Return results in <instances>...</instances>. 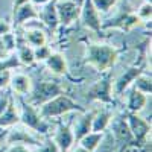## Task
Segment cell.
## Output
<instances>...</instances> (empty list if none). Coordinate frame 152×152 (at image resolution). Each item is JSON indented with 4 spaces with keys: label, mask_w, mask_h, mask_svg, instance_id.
Returning <instances> with one entry per match:
<instances>
[{
    "label": "cell",
    "mask_w": 152,
    "mask_h": 152,
    "mask_svg": "<svg viewBox=\"0 0 152 152\" xmlns=\"http://www.w3.org/2000/svg\"><path fill=\"white\" fill-rule=\"evenodd\" d=\"M79 20L84 28L90 29L96 34L102 32V14L94 8L91 0H82Z\"/></svg>",
    "instance_id": "10"
},
{
    "label": "cell",
    "mask_w": 152,
    "mask_h": 152,
    "mask_svg": "<svg viewBox=\"0 0 152 152\" xmlns=\"http://www.w3.org/2000/svg\"><path fill=\"white\" fill-rule=\"evenodd\" d=\"M123 96H125L126 111H129V113H137L138 114V113H142L145 110V107L148 105L149 96L143 94L142 91H138L132 85L123 93Z\"/></svg>",
    "instance_id": "16"
},
{
    "label": "cell",
    "mask_w": 152,
    "mask_h": 152,
    "mask_svg": "<svg viewBox=\"0 0 152 152\" xmlns=\"http://www.w3.org/2000/svg\"><path fill=\"white\" fill-rule=\"evenodd\" d=\"M52 47L49 44H43V46H38V47H34V58H35V62H44L50 55H52Z\"/></svg>",
    "instance_id": "27"
},
{
    "label": "cell",
    "mask_w": 152,
    "mask_h": 152,
    "mask_svg": "<svg viewBox=\"0 0 152 152\" xmlns=\"http://www.w3.org/2000/svg\"><path fill=\"white\" fill-rule=\"evenodd\" d=\"M87 100L88 102H99L107 107L116 105V96L113 91V73L105 72L104 76L97 82H94L90 90L87 91Z\"/></svg>",
    "instance_id": "5"
},
{
    "label": "cell",
    "mask_w": 152,
    "mask_h": 152,
    "mask_svg": "<svg viewBox=\"0 0 152 152\" xmlns=\"http://www.w3.org/2000/svg\"><path fill=\"white\" fill-rule=\"evenodd\" d=\"M38 111H40L43 119L52 122V120L61 119L62 116L70 114V113H84V111H87V108L82 107L81 104H78L69 94L62 93L53 99H50L49 102L40 105L38 107Z\"/></svg>",
    "instance_id": "3"
},
{
    "label": "cell",
    "mask_w": 152,
    "mask_h": 152,
    "mask_svg": "<svg viewBox=\"0 0 152 152\" xmlns=\"http://www.w3.org/2000/svg\"><path fill=\"white\" fill-rule=\"evenodd\" d=\"M137 17L140 18V21L146 23V21H151V15H152V5H151V0H146V2H143L140 6H138V9L135 11Z\"/></svg>",
    "instance_id": "29"
},
{
    "label": "cell",
    "mask_w": 152,
    "mask_h": 152,
    "mask_svg": "<svg viewBox=\"0 0 152 152\" xmlns=\"http://www.w3.org/2000/svg\"><path fill=\"white\" fill-rule=\"evenodd\" d=\"M18 123H20V111L14 99V94H12L6 110L0 114V128H12Z\"/></svg>",
    "instance_id": "20"
},
{
    "label": "cell",
    "mask_w": 152,
    "mask_h": 152,
    "mask_svg": "<svg viewBox=\"0 0 152 152\" xmlns=\"http://www.w3.org/2000/svg\"><path fill=\"white\" fill-rule=\"evenodd\" d=\"M18 38V37H17ZM15 56L18 59V62L21 66H26V67H31L35 64V58H34V47L29 46L26 41H17V47H15Z\"/></svg>",
    "instance_id": "23"
},
{
    "label": "cell",
    "mask_w": 152,
    "mask_h": 152,
    "mask_svg": "<svg viewBox=\"0 0 152 152\" xmlns=\"http://www.w3.org/2000/svg\"><path fill=\"white\" fill-rule=\"evenodd\" d=\"M12 31H14V26H12V23H9L8 20L0 18V35H5V34L12 32Z\"/></svg>",
    "instance_id": "36"
},
{
    "label": "cell",
    "mask_w": 152,
    "mask_h": 152,
    "mask_svg": "<svg viewBox=\"0 0 152 152\" xmlns=\"http://www.w3.org/2000/svg\"><path fill=\"white\" fill-rule=\"evenodd\" d=\"M148 148H151V145H138L135 142H129V143H125L122 145L119 152H148Z\"/></svg>",
    "instance_id": "32"
},
{
    "label": "cell",
    "mask_w": 152,
    "mask_h": 152,
    "mask_svg": "<svg viewBox=\"0 0 152 152\" xmlns=\"http://www.w3.org/2000/svg\"><path fill=\"white\" fill-rule=\"evenodd\" d=\"M44 64H46L47 70H50L56 76H64V78H69L72 81H78V79H75L73 76L70 75L67 59L61 52H52V55L44 61Z\"/></svg>",
    "instance_id": "15"
},
{
    "label": "cell",
    "mask_w": 152,
    "mask_h": 152,
    "mask_svg": "<svg viewBox=\"0 0 152 152\" xmlns=\"http://www.w3.org/2000/svg\"><path fill=\"white\" fill-rule=\"evenodd\" d=\"M91 2L100 14H108L113 8H116L119 0H91Z\"/></svg>",
    "instance_id": "30"
},
{
    "label": "cell",
    "mask_w": 152,
    "mask_h": 152,
    "mask_svg": "<svg viewBox=\"0 0 152 152\" xmlns=\"http://www.w3.org/2000/svg\"><path fill=\"white\" fill-rule=\"evenodd\" d=\"M120 50L108 43H87L84 62L87 66L93 67L99 73H105L113 70L119 59Z\"/></svg>",
    "instance_id": "1"
},
{
    "label": "cell",
    "mask_w": 152,
    "mask_h": 152,
    "mask_svg": "<svg viewBox=\"0 0 152 152\" xmlns=\"http://www.w3.org/2000/svg\"><path fill=\"white\" fill-rule=\"evenodd\" d=\"M113 116H114L113 111L107 105H104L99 111H94L93 122H91V131L93 132H105L110 126Z\"/></svg>",
    "instance_id": "21"
},
{
    "label": "cell",
    "mask_w": 152,
    "mask_h": 152,
    "mask_svg": "<svg viewBox=\"0 0 152 152\" xmlns=\"http://www.w3.org/2000/svg\"><path fill=\"white\" fill-rule=\"evenodd\" d=\"M140 18L132 11H120L117 15H114L110 20H102V31L104 29H119L122 32H131L134 28L140 24Z\"/></svg>",
    "instance_id": "8"
},
{
    "label": "cell",
    "mask_w": 152,
    "mask_h": 152,
    "mask_svg": "<svg viewBox=\"0 0 152 152\" xmlns=\"http://www.w3.org/2000/svg\"><path fill=\"white\" fill-rule=\"evenodd\" d=\"M148 46H149V40H146L142 44V53L138 61H135L134 64H131L129 67H126L125 72L119 76L116 81H113V91L116 97L123 96V93L128 90V88L132 85L134 79L137 78L138 75H142L143 72H146V66H148Z\"/></svg>",
    "instance_id": "4"
},
{
    "label": "cell",
    "mask_w": 152,
    "mask_h": 152,
    "mask_svg": "<svg viewBox=\"0 0 152 152\" xmlns=\"http://www.w3.org/2000/svg\"><path fill=\"white\" fill-rule=\"evenodd\" d=\"M23 40L32 47H38L47 44L49 37H47V29L43 28H32V29H23Z\"/></svg>",
    "instance_id": "22"
},
{
    "label": "cell",
    "mask_w": 152,
    "mask_h": 152,
    "mask_svg": "<svg viewBox=\"0 0 152 152\" xmlns=\"http://www.w3.org/2000/svg\"><path fill=\"white\" fill-rule=\"evenodd\" d=\"M43 142V138L29 131L28 128H24L21 123L12 126L8 131V135L5 138V145H14V143H21V145H28V146H40Z\"/></svg>",
    "instance_id": "9"
},
{
    "label": "cell",
    "mask_w": 152,
    "mask_h": 152,
    "mask_svg": "<svg viewBox=\"0 0 152 152\" xmlns=\"http://www.w3.org/2000/svg\"><path fill=\"white\" fill-rule=\"evenodd\" d=\"M14 99L20 111V123L24 128H28L38 135H49L52 131V123L41 117L38 108L31 105L23 96H14Z\"/></svg>",
    "instance_id": "2"
},
{
    "label": "cell",
    "mask_w": 152,
    "mask_h": 152,
    "mask_svg": "<svg viewBox=\"0 0 152 152\" xmlns=\"http://www.w3.org/2000/svg\"><path fill=\"white\" fill-rule=\"evenodd\" d=\"M52 138L61 152H70V149L75 146V135H73V129H72L70 123L59 122L56 132L53 134Z\"/></svg>",
    "instance_id": "13"
},
{
    "label": "cell",
    "mask_w": 152,
    "mask_h": 152,
    "mask_svg": "<svg viewBox=\"0 0 152 152\" xmlns=\"http://www.w3.org/2000/svg\"><path fill=\"white\" fill-rule=\"evenodd\" d=\"M29 0H12V9H15V8H18L20 5H23V3H28Z\"/></svg>",
    "instance_id": "40"
},
{
    "label": "cell",
    "mask_w": 152,
    "mask_h": 152,
    "mask_svg": "<svg viewBox=\"0 0 152 152\" xmlns=\"http://www.w3.org/2000/svg\"><path fill=\"white\" fill-rule=\"evenodd\" d=\"M125 119L129 126V131L132 135V140L138 145H151V120L140 117L137 113L125 111Z\"/></svg>",
    "instance_id": "7"
},
{
    "label": "cell",
    "mask_w": 152,
    "mask_h": 152,
    "mask_svg": "<svg viewBox=\"0 0 152 152\" xmlns=\"http://www.w3.org/2000/svg\"><path fill=\"white\" fill-rule=\"evenodd\" d=\"M102 140H104V132H93V131H90L87 135H84L78 142V145L82 146L88 152H94L99 148V145L102 143Z\"/></svg>",
    "instance_id": "24"
},
{
    "label": "cell",
    "mask_w": 152,
    "mask_h": 152,
    "mask_svg": "<svg viewBox=\"0 0 152 152\" xmlns=\"http://www.w3.org/2000/svg\"><path fill=\"white\" fill-rule=\"evenodd\" d=\"M8 131H9V128H0V145L5 143V138L8 135Z\"/></svg>",
    "instance_id": "39"
},
{
    "label": "cell",
    "mask_w": 152,
    "mask_h": 152,
    "mask_svg": "<svg viewBox=\"0 0 152 152\" xmlns=\"http://www.w3.org/2000/svg\"><path fill=\"white\" fill-rule=\"evenodd\" d=\"M12 18H14V23H12L14 29L21 28L24 23L38 18V9H37L31 2L23 3V5H20L18 8L12 9Z\"/></svg>",
    "instance_id": "18"
},
{
    "label": "cell",
    "mask_w": 152,
    "mask_h": 152,
    "mask_svg": "<svg viewBox=\"0 0 152 152\" xmlns=\"http://www.w3.org/2000/svg\"><path fill=\"white\" fill-rule=\"evenodd\" d=\"M11 73L12 70H5L0 73V91H5L9 87V79H11Z\"/></svg>",
    "instance_id": "34"
},
{
    "label": "cell",
    "mask_w": 152,
    "mask_h": 152,
    "mask_svg": "<svg viewBox=\"0 0 152 152\" xmlns=\"http://www.w3.org/2000/svg\"><path fill=\"white\" fill-rule=\"evenodd\" d=\"M2 41H3V46H5V49L8 50V53H14V52H15L17 41H18V38H17V34H15V31H12V32H8V34L2 35Z\"/></svg>",
    "instance_id": "28"
},
{
    "label": "cell",
    "mask_w": 152,
    "mask_h": 152,
    "mask_svg": "<svg viewBox=\"0 0 152 152\" xmlns=\"http://www.w3.org/2000/svg\"><path fill=\"white\" fill-rule=\"evenodd\" d=\"M29 2H31L35 8H41V6H44L46 3H49L50 0H29Z\"/></svg>",
    "instance_id": "38"
},
{
    "label": "cell",
    "mask_w": 152,
    "mask_h": 152,
    "mask_svg": "<svg viewBox=\"0 0 152 152\" xmlns=\"http://www.w3.org/2000/svg\"><path fill=\"white\" fill-rule=\"evenodd\" d=\"M11 97H12V94H9V91H6V90H5V94H0V114L6 110Z\"/></svg>",
    "instance_id": "35"
},
{
    "label": "cell",
    "mask_w": 152,
    "mask_h": 152,
    "mask_svg": "<svg viewBox=\"0 0 152 152\" xmlns=\"http://www.w3.org/2000/svg\"><path fill=\"white\" fill-rule=\"evenodd\" d=\"M66 2H75V3H79V5H82V0H66Z\"/></svg>",
    "instance_id": "42"
},
{
    "label": "cell",
    "mask_w": 152,
    "mask_h": 152,
    "mask_svg": "<svg viewBox=\"0 0 152 152\" xmlns=\"http://www.w3.org/2000/svg\"><path fill=\"white\" fill-rule=\"evenodd\" d=\"M132 87L137 88L138 91H142L146 96H151L152 93V79H151V73L148 75V72H143L142 75H138L132 82Z\"/></svg>",
    "instance_id": "25"
},
{
    "label": "cell",
    "mask_w": 152,
    "mask_h": 152,
    "mask_svg": "<svg viewBox=\"0 0 152 152\" xmlns=\"http://www.w3.org/2000/svg\"><path fill=\"white\" fill-rule=\"evenodd\" d=\"M34 152H61V151L56 146V143L53 142V138L46 135V138L41 142V145L37 146V149H34Z\"/></svg>",
    "instance_id": "31"
},
{
    "label": "cell",
    "mask_w": 152,
    "mask_h": 152,
    "mask_svg": "<svg viewBox=\"0 0 152 152\" xmlns=\"http://www.w3.org/2000/svg\"><path fill=\"white\" fill-rule=\"evenodd\" d=\"M20 67H21V64L18 62L15 53H11L6 58L0 59V73L5 72V70H15V69H20Z\"/></svg>",
    "instance_id": "26"
},
{
    "label": "cell",
    "mask_w": 152,
    "mask_h": 152,
    "mask_svg": "<svg viewBox=\"0 0 152 152\" xmlns=\"http://www.w3.org/2000/svg\"><path fill=\"white\" fill-rule=\"evenodd\" d=\"M56 12L61 28H69L75 21L79 20L81 15V5L75 2H66V0H56Z\"/></svg>",
    "instance_id": "11"
},
{
    "label": "cell",
    "mask_w": 152,
    "mask_h": 152,
    "mask_svg": "<svg viewBox=\"0 0 152 152\" xmlns=\"http://www.w3.org/2000/svg\"><path fill=\"white\" fill-rule=\"evenodd\" d=\"M62 93H66V91H64V87H62L61 82H58V81H40V82H35L32 85L31 93L24 99L31 105L38 108L40 105L49 102L50 99H53Z\"/></svg>",
    "instance_id": "6"
},
{
    "label": "cell",
    "mask_w": 152,
    "mask_h": 152,
    "mask_svg": "<svg viewBox=\"0 0 152 152\" xmlns=\"http://www.w3.org/2000/svg\"><path fill=\"white\" fill-rule=\"evenodd\" d=\"M8 55H11V53H8V50L5 49V46H3V41H2V35H0V59L6 58Z\"/></svg>",
    "instance_id": "37"
},
{
    "label": "cell",
    "mask_w": 152,
    "mask_h": 152,
    "mask_svg": "<svg viewBox=\"0 0 152 152\" xmlns=\"http://www.w3.org/2000/svg\"><path fill=\"white\" fill-rule=\"evenodd\" d=\"M94 111H84L79 113V117L75 120L73 125V135H75V143H78L84 135H87L91 131V122H93Z\"/></svg>",
    "instance_id": "19"
},
{
    "label": "cell",
    "mask_w": 152,
    "mask_h": 152,
    "mask_svg": "<svg viewBox=\"0 0 152 152\" xmlns=\"http://www.w3.org/2000/svg\"><path fill=\"white\" fill-rule=\"evenodd\" d=\"M108 128L111 129L114 138H116L117 142H120L122 145L134 142L132 135H131V131H129V126H128V123H126L125 114H120V116H113Z\"/></svg>",
    "instance_id": "17"
},
{
    "label": "cell",
    "mask_w": 152,
    "mask_h": 152,
    "mask_svg": "<svg viewBox=\"0 0 152 152\" xmlns=\"http://www.w3.org/2000/svg\"><path fill=\"white\" fill-rule=\"evenodd\" d=\"M38 18L44 24V28L50 32H56L59 28V20H58V12H56V0H50L49 3L41 6L38 9Z\"/></svg>",
    "instance_id": "14"
},
{
    "label": "cell",
    "mask_w": 152,
    "mask_h": 152,
    "mask_svg": "<svg viewBox=\"0 0 152 152\" xmlns=\"http://www.w3.org/2000/svg\"><path fill=\"white\" fill-rule=\"evenodd\" d=\"M70 151H72V152H88V151H85V149H84L82 146H79V145L76 146V148H72Z\"/></svg>",
    "instance_id": "41"
},
{
    "label": "cell",
    "mask_w": 152,
    "mask_h": 152,
    "mask_svg": "<svg viewBox=\"0 0 152 152\" xmlns=\"http://www.w3.org/2000/svg\"><path fill=\"white\" fill-rule=\"evenodd\" d=\"M5 152H34V149H31V146L28 145L14 143V145H6Z\"/></svg>",
    "instance_id": "33"
},
{
    "label": "cell",
    "mask_w": 152,
    "mask_h": 152,
    "mask_svg": "<svg viewBox=\"0 0 152 152\" xmlns=\"http://www.w3.org/2000/svg\"><path fill=\"white\" fill-rule=\"evenodd\" d=\"M32 78L29 75L23 73V72H12L11 73V79H9V88L14 93V96H23L26 97L31 90H32Z\"/></svg>",
    "instance_id": "12"
}]
</instances>
